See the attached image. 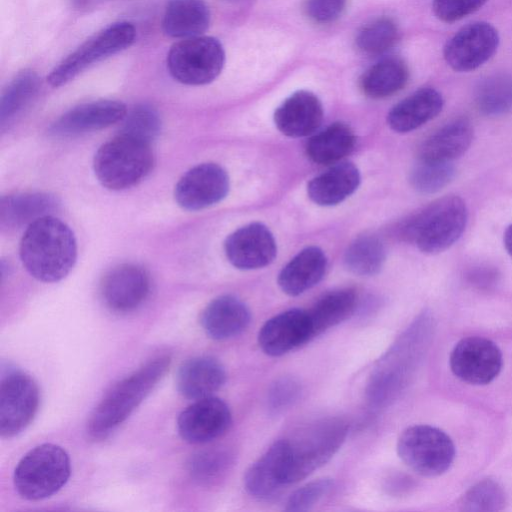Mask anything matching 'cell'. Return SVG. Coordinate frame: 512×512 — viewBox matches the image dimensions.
I'll use <instances>...</instances> for the list:
<instances>
[{
	"mask_svg": "<svg viewBox=\"0 0 512 512\" xmlns=\"http://www.w3.org/2000/svg\"><path fill=\"white\" fill-rule=\"evenodd\" d=\"M251 321L248 307L233 295L213 299L200 318L205 333L214 340H227L240 335Z\"/></svg>",
	"mask_w": 512,
	"mask_h": 512,
	"instance_id": "obj_21",
	"label": "cell"
},
{
	"mask_svg": "<svg viewBox=\"0 0 512 512\" xmlns=\"http://www.w3.org/2000/svg\"><path fill=\"white\" fill-rule=\"evenodd\" d=\"M455 167L450 163L418 160L410 172V183L415 190L424 194L440 191L455 175Z\"/></svg>",
	"mask_w": 512,
	"mask_h": 512,
	"instance_id": "obj_38",
	"label": "cell"
},
{
	"mask_svg": "<svg viewBox=\"0 0 512 512\" xmlns=\"http://www.w3.org/2000/svg\"><path fill=\"white\" fill-rule=\"evenodd\" d=\"M39 389L34 379L23 371L3 374L0 384V433L11 438L21 433L35 417Z\"/></svg>",
	"mask_w": 512,
	"mask_h": 512,
	"instance_id": "obj_10",
	"label": "cell"
},
{
	"mask_svg": "<svg viewBox=\"0 0 512 512\" xmlns=\"http://www.w3.org/2000/svg\"><path fill=\"white\" fill-rule=\"evenodd\" d=\"M360 184L358 168L350 162L338 163L314 177L307 186L309 198L320 206L341 203Z\"/></svg>",
	"mask_w": 512,
	"mask_h": 512,
	"instance_id": "obj_26",
	"label": "cell"
},
{
	"mask_svg": "<svg viewBox=\"0 0 512 512\" xmlns=\"http://www.w3.org/2000/svg\"><path fill=\"white\" fill-rule=\"evenodd\" d=\"M475 104L487 116L512 112V75L496 73L483 78L475 89Z\"/></svg>",
	"mask_w": 512,
	"mask_h": 512,
	"instance_id": "obj_33",
	"label": "cell"
},
{
	"mask_svg": "<svg viewBox=\"0 0 512 512\" xmlns=\"http://www.w3.org/2000/svg\"><path fill=\"white\" fill-rule=\"evenodd\" d=\"M224 248L229 262L242 270L265 267L277 253L273 234L261 223H251L233 232Z\"/></svg>",
	"mask_w": 512,
	"mask_h": 512,
	"instance_id": "obj_17",
	"label": "cell"
},
{
	"mask_svg": "<svg viewBox=\"0 0 512 512\" xmlns=\"http://www.w3.org/2000/svg\"><path fill=\"white\" fill-rule=\"evenodd\" d=\"M499 35L491 24L478 21L462 27L445 44L443 56L453 70L469 72L487 62L496 52Z\"/></svg>",
	"mask_w": 512,
	"mask_h": 512,
	"instance_id": "obj_12",
	"label": "cell"
},
{
	"mask_svg": "<svg viewBox=\"0 0 512 512\" xmlns=\"http://www.w3.org/2000/svg\"><path fill=\"white\" fill-rule=\"evenodd\" d=\"M232 465V455L222 448L198 451L187 463L191 478L200 485L209 486L221 480Z\"/></svg>",
	"mask_w": 512,
	"mask_h": 512,
	"instance_id": "obj_35",
	"label": "cell"
},
{
	"mask_svg": "<svg viewBox=\"0 0 512 512\" xmlns=\"http://www.w3.org/2000/svg\"><path fill=\"white\" fill-rule=\"evenodd\" d=\"M467 223L465 202L456 195L444 196L410 218L402 228L403 236L427 254H436L452 246Z\"/></svg>",
	"mask_w": 512,
	"mask_h": 512,
	"instance_id": "obj_5",
	"label": "cell"
},
{
	"mask_svg": "<svg viewBox=\"0 0 512 512\" xmlns=\"http://www.w3.org/2000/svg\"><path fill=\"white\" fill-rule=\"evenodd\" d=\"M71 464L59 445L44 443L28 451L14 471V486L27 500L37 501L57 493L68 481Z\"/></svg>",
	"mask_w": 512,
	"mask_h": 512,
	"instance_id": "obj_6",
	"label": "cell"
},
{
	"mask_svg": "<svg viewBox=\"0 0 512 512\" xmlns=\"http://www.w3.org/2000/svg\"><path fill=\"white\" fill-rule=\"evenodd\" d=\"M473 135V126L468 119H453L437 129L422 143L418 160L450 163L468 150Z\"/></svg>",
	"mask_w": 512,
	"mask_h": 512,
	"instance_id": "obj_23",
	"label": "cell"
},
{
	"mask_svg": "<svg viewBox=\"0 0 512 512\" xmlns=\"http://www.w3.org/2000/svg\"><path fill=\"white\" fill-rule=\"evenodd\" d=\"M135 38L136 30L130 22L110 24L59 62L49 73L48 83L55 88L67 84L93 64L129 48Z\"/></svg>",
	"mask_w": 512,
	"mask_h": 512,
	"instance_id": "obj_8",
	"label": "cell"
},
{
	"mask_svg": "<svg viewBox=\"0 0 512 512\" xmlns=\"http://www.w3.org/2000/svg\"><path fill=\"white\" fill-rule=\"evenodd\" d=\"M386 251L375 236H361L347 248L344 262L349 271L359 276L377 274L384 265Z\"/></svg>",
	"mask_w": 512,
	"mask_h": 512,
	"instance_id": "obj_34",
	"label": "cell"
},
{
	"mask_svg": "<svg viewBox=\"0 0 512 512\" xmlns=\"http://www.w3.org/2000/svg\"><path fill=\"white\" fill-rule=\"evenodd\" d=\"M488 0H433L435 16L445 23H452L476 12Z\"/></svg>",
	"mask_w": 512,
	"mask_h": 512,
	"instance_id": "obj_42",
	"label": "cell"
},
{
	"mask_svg": "<svg viewBox=\"0 0 512 512\" xmlns=\"http://www.w3.org/2000/svg\"><path fill=\"white\" fill-rule=\"evenodd\" d=\"M441 93L431 87L421 88L399 103L389 112L390 128L399 133L415 130L435 118L443 108Z\"/></svg>",
	"mask_w": 512,
	"mask_h": 512,
	"instance_id": "obj_24",
	"label": "cell"
},
{
	"mask_svg": "<svg viewBox=\"0 0 512 512\" xmlns=\"http://www.w3.org/2000/svg\"><path fill=\"white\" fill-rule=\"evenodd\" d=\"M19 254L32 277L53 283L65 278L72 270L77 258V243L66 223L47 215L27 226Z\"/></svg>",
	"mask_w": 512,
	"mask_h": 512,
	"instance_id": "obj_1",
	"label": "cell"
},
{
	"mask_svg": "<svg viewBox=\"0 0 512 512\" xmlns=\"http://www.w3.org/2000/svg\"><path fill=\"white\" fill-rule=\"evenodd\" d=\"M498 270L489 265H477L467 271L466 280L475 288L489 290L499 281Z\"/></svg>",
	"mask_w": 512,
	"mask_h": 512,
	"instance_id": "obj_44",
	"label": "cell"
},
{
	"mask_svg": "<svg viewBox=\"0 0 512 512\" xmlns=\"http://www.w3.org/2000/svg\"><path fill=\"white\" fill-rule=\"evenodd\" d=\"M226 382L223 365L210 356L188 359L179 367L176 386L179 393L192 400L212 396Z\"/></svg>",
	"mask_w": 512,
	"mask_h": 512,
	"instance_id": "obj_22",
	"label": "cell"
},
{
	"mask_svg": "<svg viewBox=\"0 0 512 512\" xmlns=\"http://www.w3.org/2000/svg\"><path fill=\"white\" fill-rule=\"evenodd\" d=\"M40 86L39 75L31 69H24L12 78L1 96V128L12 122L31 104L36 98Z\"/></svg>",
	"mask_w": 512,
	"mask_h": 512,
	"instance_id": "obj_32",
	"label": "cell"
},
{
	"mask_svg": "<svg viewBox=\"0 0 512 512\" xmlns=\"http://www.w3.org/2000/svg\"><path fill=\"white\" fill-rule=\"evenodd\" d=\"M409 69L399 57H386L369 67L361 76V91L374 99L389 97L400 91L408 82Z\"/></svg>",
	"mask_w": 512,
	"mask_h": 512,
	"instance_id": "obj_29",
	"label": "cell"
},
{
	"mask_svg": "<svg viewBox=\"0 0 512 512\" xmlns=\"http://www.w3.org/2000/svg\"><path fill=\"white\" fill-rule=\"evenodd\" d=\"M225 63L221 42L212 36H196L174 43L167 54V68L178 82L200 86L214 81Z\"/></svg>",
	"mask_w": 512,
	"mask_h": 512,
	"instance_id": "obj_9",
	"label": "cell"
},
{
	"mask_svg": "<svg viewBox=\"0 0 512 512\" xmlns=\"http://www.w3.org/2000/svg\"><path fill=\"white\" fill-rule=\"evenodd\" d=\"M397 453L418 475L436 477L450 468L456 449L443 430L430 425H413L400 434Z\"/></svg>",
	"mask_w": 512,
	"mask_h": 512,
	"instance_id": "obj_7",
	"label": "cell"
},
{
	"mask_svg": "<svg viewBox=\"0 0 512 512\" xmlns=\"http://www.w3.org/2000/svg\"><path fill=\"white\" fill-rule=\"evenodd\" d=\"M326 267L324 252L316 246L307 247L283 267L278 276V285L287 295H300L323 278Z\"/></svg>",
	"mask_w": 512,
	"mask_h": 512,
	"instance_id": "obj_25",
	"label": "cell"
},
{
	"mask_svg": "<svg viewBox=\"0 0 512 512\" xmlns=\"http://www.w3.org/2000/svg\"><path fill=\"white\" fill-rule=\"evenodd\" d=\"M506 504L503 487L493 479H483L470 487L461 497L459 505L463 511H498Z\"/></svg>",
	"mask_w": 512,
	"mask_h": 512,
	"instance_id": "obj_37",
	"label": "cell"
},
{
	"mask_svg": "<svg viewBox=\"0 0 512 512\" xmlns=\"http://www.w3.org/2000/svg\"><path fill=\"white\" fill-rule=\"evenodd\" d=\"M210 19L209 7L203 0H170L162 18V30L172 38L201 36Z\"/></svg>",
	"mask_w": 512,
	"mask_h": 512,
	"instance_id": "obj_27",
	"label": "cell"
},
{
	"mask_svg": "<svg viewBox=\"0 0 512 512\" xmlns=\"http://www.w3.org/2000/svg\"><path fill=\"white\" fill-rule=\"evenodd\" d=\"M334 488L331 478H319L310 481L295 490L287 499L285 510L290 512H304L311 510Z\"/></svg>",
	"mask_w": 512,
	"mask_h": 512,
	"instance_id": "obj_40",
	"label": "cell"
},
{
	"mask_svg": "<svg viewBox=\"0 0 512 512\" xmlns=\"http://www.w3.org/2000/svg\"><path fill=\"white\" fill-rule=\"evenodd\" d=\"M153 164L150 143L119 133L97 150L93 169L102 186L119 191L139 183Z\"/></svg>",
	"mask_w": 512,
	"mask_h": 512,
	"instance_id": "obj_4",
	"label": "cell"
},
{
	"mask_svg": "<svg viewBox=\"0 0 512 512\" xmlns=\"http://www.w3.org/2000/svg\"><path fill=\"white\" fill-rule=\"evenodd\" d=\"M346 3L347 0H306L304 10L312 21L327 24L343 14Z\"/></svg>",
	"mask_w": 512,
	"mask_h": 512,
	"instance_id": "obj_43",
	"label": "cell"
},
{
	"mask_svg": "<svg viewBox=\"0 0 512 512\" xmlns=\"http://www.w3.org/2000/svg\"><path fill=\"white\" fill-rule=\"evenodd\" d=\"M323 120V107L310 91L300 90L284 100L275 110L274 122L288 137H304L315 132Z\"/></svg>",
	"mask_w": 512,
	"mask_h": 512,
	"instance_id": "obj_20",
	"label": "cell"
},
{
	"mask_svg": "<svg viewBox=\"0 0 512 512\" xmlns=\"http://www.w3.org/2000/svg\"><path fill=\"white\" fill-rule=\"evenodd\" d=\"M127 114L124 103L116 100H96L80 104L63 114L51 127L55 135L71 136L100 130L121 120Z\"/></svg>",
	"mask_w": 512,
	"mask_h": 512,
	"instance_id": "obj_18",
	"label": "cell"
},
{
	"mask_svg": "<svg viewBox=\"0 0 512 512\" xmlns=\"http://www.w3.org/2000/svg\"><path fill=\"white\" fill-rule=\"evenodd\" d=\"M314 339L308 311L289 309L268 319L258 333V344L269 356L278 357Z\"/></svg>",
	"mask_w": 512,
	"mask_h": 512,
	"instance_id": "obj_15",
	"label": "cell"
},
{
	"mask_svg": "<svg viewBox=\"0 0 512 512\" xmlns=\"http://www.w3.org/2000/svg\"><path fill=\"white\" fill-rule=\"evenodd\" d=\"M504 246L508 254L512 257V224L508 226L504 233Z\"/></svg>",
	"mask_w": 512,
	"mask_h": 512,
	"instance_id": "obj_45",
	"label": "cell"
},
{
	"mask_svg": "<svg viewBox=\"0 0 512 512\" xmlns=\"http://www.w3.org/2000/svg\"><path fill=\"white\" fill-rule=\"evenodd\" d=\"M150 278L136 264H120L106 273L100 292L105 305L112 311L125 313L138 308L148 297Z\"/></svg>",
	"mask_w": 512,
	"mask_h": 512,
	"instance_id": "obj_16",
	"label": "cell"
},
{
	"mask_svg": "<svg viewBox=\"0 0 512 512\" xmlns=\"http://www.w3.org/2000/svg\"><path fill=\"white\" fill-rule=\"evenodd\" d=\"M449 365L453 374L468 384L492 382L503 366L500 348L493 341L479 336L461 339L452 349Z\"/></svg>",
	"mask_w": 512,
	"mask_h": 512,
	"instance_id": "obj_11",
	"label": "cell"
},
{
	"mask_svg": "<svg viewBox=\"0 0 512 512\" xmlns=\"http://www.w3.org/2000/svg\"><path fill=\"white\" fill-rule=\"evenodd\" d=\"M228 191L229 177L226 171L215 163H202L179 179L174 197L183 209L197 211L220 202Z\"/></svg>",
	"mask_w": 512,
	"mask_h": 512,
	"instance_id": "obj_13",
	"label": "cell"
},
{
	"mask_svg": "<svg viewBox=\"0 0 512 512\" xmlns=\"http://www.w3.org/2000/svg\"><path fill=\"white\" fill-rule=\"evenodd\" d=\"M353 130L336 122L315 134L307 143V156L317 164L337 163L351 153L355 146Z\"/></svg>",
	"mask_w": 512,
	"mask_h": 512,
	"instance_id": "obj_31",
	"label": "cell"
},
{
	"mask_svg": "<svg viewBox=\"0 0 512 512\" xmlns=\"http://www.w3.org/2000/svg\"><path fill=\"white\" fill-rule=\"evenodd\" d=\"M288 461L286 439L274 442L246 471V491L258 499L275 496L286 485Z\"/></svg>",
	"mask_w": 512,
	"mask_h": 512,
	"instance_id": "obj_19",
	"label": "cell"
},
{
	"mask_svg": "<svg viewBox=\"0 0 512 512\" xmlns=\"http://www.w3.org/2000/svg\"><path fill=\"white\" fill-rule=\"evenodd\" d=\"M119 133L143 140L151 144L161 128V120L157 111L150 105L139 104L133 107L124 117Z\"/></svg>",
	"mask_w": 512,
	"mask_h": 512,
	"instance_id": "obj_39",
	"label": "cell"
},
{
	"mask_svg": "<svg viewBox=\"0 0 512 512\" xmlns=\"http://www.w3.org/2000/svg\"><path fill=\"white\" fill-rule=\"evenodd\" d=\"M399 40L397 24L389 17L377 18L357 34L356 46L364 54L379 55L390 50Z\"/></svg>",
	"mask_w": 512,
	"mask_h": 512,
	"instance_id": "obj_36",
	"label": "cell"
},
{
	"mask_svg": "<svg viewBox=\"0 0 512 512\" xmlns=\"http://www.w3.org/2000/svg\"><path fill=\"white\" fill-rule=\"evenodd\" d=\"M232 423L228 405L217 397L195 400L178 416L177 429L183 440L204 444L224 435Z\"/></svg>",
	"mask_w": 512,
	"mask_h": 512,
	"instance_id": "obj_14",
	"label": "cell"
},
{
	"mask_svg": "<svg viewBox=\"0 0 512 512\" xmlns=\"http://www.w3.org/2000/svg\"><path fill=\"white\" fill-rule=\"evenodd\" d=\"M301 393L300 383L293 377H281L270 386L267 406L271 413L279 414L291 407Z\"/></svg>",
	"mask_w": 512,
	"mask_h": 512,
	"instance_id": "obj_41",
	"label": "cell"
},
{
	"mask_svg": "<svg viewBox=\"0 0 512 512\" xmlns=\"http://www.w3.org/2000/svg\"><path fill=\"white\" fill-rule=\"evenodd\" d=\"M347 435L346 421L338 417H327L309 423L292 438L286 439V485L305 479L326 464L340 449Z\"/></svg>",
	"mask_w": 512,
	"mask_h": 512,
	"instance_id": "obj_3",
	"label": "cell"
},
{
	"mask_svg": "<svg viewBox=\"0 0 512 512\" xmlns=\"http://www.w3.org/2000/svg\"><path fill=\"white\" fill-rule=\"evenodd\" d=\"M170 363L167 355L156 357L113 385L90 415V437L105 439L122 424L163 378Z\"/></svg>",
	"mask_w": 512,
	"mask_h": 512,
	"instance_id": "obj_2",
	"label": "cell"
},
{
	"mask_svg": "<svg viewBox=\"0 0 512 512\" xmlns=\"http://www.w3.org/2000/svg\"><path fill=\"white\" fill-rule=\"evenodd\" d=\"M58 206V199L47 193L3 196L0 200V225L8 229L21 228L41 217L51 215Z\"/></svg>",
	"mask_w": 512,
	"mask_h": 512,
	"instance_id": "obj_28",
	"label": "cell"
},
{
	"mask_svg": "<svg viewBox=\"0 0 512 512\" xmlns=\"http://www.w3.org/2000/svg\"><path fill=\"white\" fill-rule=\"evenodd\" d=\"M357 306L352 289H337L321 296L307 310L314 338L351 317Z\"/></svg>",
	"mask_w": 512,
	"mask_h": 512,
	"instance_id": "obj_30",
	"label": "cell"
}]
</instances>
